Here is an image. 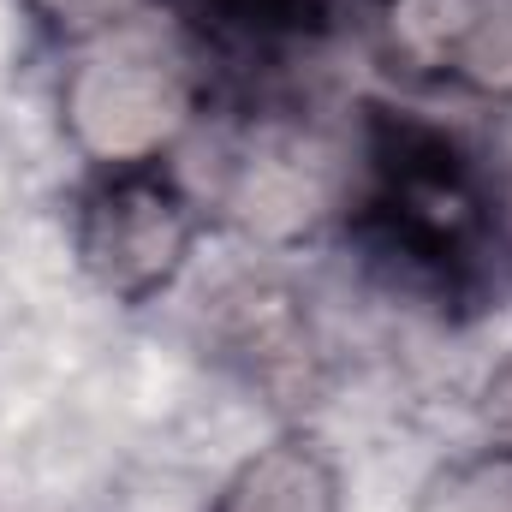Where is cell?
Segmentation results:
<instances>
[{"label":"cell","instance_id":"1","mask_svg":"<svg viewBox=\"0 0 512 512\" xmlns=\"http://www.w3.org/2000/svg\"><path fill=\"white\" fill-rule=\"evenodd\" d=\"M185 245V227H179V203L161 191V185H137L120 179L102 203H96V221H90V251L114 262V286L137 292L143 280L167 274V262Z\"/></svg>","mask_w":512,"mask_h":512}]
</instances>
